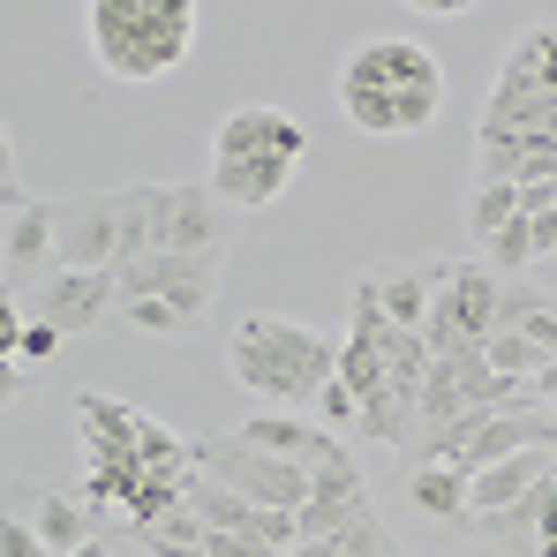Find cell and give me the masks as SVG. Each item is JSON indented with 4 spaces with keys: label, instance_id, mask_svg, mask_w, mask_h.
<instances>
[{
    "label": "cell",
    "instance_id": "obj_1",
    "mask_svg": "<svg viewBox=\"0 0 557 557\" xmlns=\"http://www.w3.org/2000/svg\"><path fill=\"white\" fill-rule=\"evenodd\" d=\"M226 370L264 407H317V392L339 376V339H324L294 317H272V309H249L226 339Z\"/></svg>",
    "mask_w": 557,
    "mask_h": 557
},
{
    "label": "cell",
    "instance_id": "obj_2",
    "mask_svg": "<svg viewBox=\"0 0 557 557\" xmlns=\"http://www.w3.org/2000/svg\"><path fill=\"white\" fill-rule=\"evenodd\" d=\"M84 38L113 84H151L196 53V8L188 0H98L84 8Z\"/></svg>",
    "mask_w": 557,
    "mask_h": 557
},
{
    "label": "cell",
    "instance_id": "obj_3",
    "mask_svg": "<svg viewBox=\"0 0 557 557\" xmlns=\"http://www.w3.org/2000/svg\"><path fill=\"white\" fill-rule=\"evenodd\" d=\"M196 467L219 474V482H234V490H242L249 505H264V512H301L309 490H317V467L257 453V445H242L234 430H226V437H196Z\"/></svg>",
    "mask_w": 557,
    "mask_h": 557
},
{
    "label": "cell",
    "instance_id": "obj_4",
    "mask_svg": "<svg viewBox=\"0 0 557 557\" xmlns=\"http://www.w3.org/2000/svg\"><path fill=\"white\" fill-rule=\"evenodd\" d=\"M497 294H505V272H490L482 257H467L453 264V278L437 286V309H430V355H445L453 339H482L490 347V332H497Z\"/></svg>",
    "mask_w": 557,
    "mask_h": 557
},
{
    "label": "cell",
    "instance_id": "obj_5",
    "mask_svg": "<svg viewBox=\"0 0 557 557\" xmlns=\"http://www.w3.org/2000/svg\"><path fill=\"white\" fill-rule=\"evenodd\" d=\"M219 264L226 257H151V264H121L113 278H121V301H166L188 324H203L219 301Z\"/></svg>",
    "mask_w": 557,
    "mask_h": 557
},
{
    "label": "cell",
    "instance_id": "obj_6",
    "mask_svg": "<svg viewBox=\"0 0 557 557\" xmlns=\"http://www.w3.org/2000/svg\"><path fill=\"white\" fill-rule=\"evenodd\" d=\"M370 512H376V505H370V482H362L355 453H332V460L317 467L309 505H301V543H347Z\"/></svg>",
    "mask_w": 557,
    "mask_h": 557
},
{
    "label": "cell",
    "instance_id": "obj_7",
    "mask_svg": "<svg viewBox=\"0 0 557 557\" xmlns=\"http://www.w3.org/2000/svg\"><path fill=\"white\" fill-rule=\"evenodd\" d=\"M339 84H347V91H445V69H437V53L414 46V38H370V46L347 53Z\"/></svg>",
    "mask_w": 557,
    "mask_h": 557
},
{
    "label": "cell",
    "instance_id": "obj_8",
    "mask_svg": "<svg viewBox=\"0 0 557 557\" xmlns=\"http://www.w3.org/2000/svg\"><path fill=\"white\" fill-rule=\"evenodd\" d=\"M0 264H8V286L38 278L46 264H61V203L46 196H23L8 182V234H0Z\"/></svg>",
    "mask_w": 557,
    "mask_h": 557
},
{
    "label": "cell",
    "instance_id": "obj_9",
    "mask_svg": "<svg viewBox=\"0 0 557 557\" xmlns=\"http://www.w3.org/2000/svg\"><path fill=\"white\" fill-rule=\"evenodd\" d=\"M76 437H84V460H91V467L144 474V414H136L128 399L84 392V399H76Z\"/></svg>",
    "mask_w": 557,
    "mask_h": 557
},
{
    "label": "cell",
    "instance_id": "obj_10",
    "mask_svg": "<svg viewBox=\"0 0 557 557\" xmlns=\"http://www.w3.org/2000/svg\"><path fill=\"white\" fill-rule=\"evenodd\" d=\"M121 264V196H69L61 203V272H113Z\"/></svg>",
    "mask_w": 557,
    "mask_h": 557
},
{
    "label": "cell",
    "instance_id": "obj_11",
    "mask_svg": "<svg viewBox=\"0 0 557 557\" xmlns=\"http://www.w3.org/2000/svg\"><path fill=\"white\" fill-rule=\"evenodd\" d=\"M113 196H121V264L166 257V242H174V182H136V188H113Z\"/></svg>",
    "mask_w": 557,
    "mask_h": 557
},
{
    "label": "cell",
    "instance_id": "obj_12",
    "mask_svg": "<svg viewBox=\"0 0 557 557\" xmlns=\"http://www.w3.org/2000/svg\"><path fill=\"white\" fill-rule=\"evenodd\" d=\"M294 166L301 159H286V151H257V159H211V196L226 203V211H264V203H278L286 196V182H294Z\"/></svg>",
    "mask_w": 557,
    "mask_h": 557
},
{
    "label": "cell",
    "instance_id": "obj_13",
    "mask_svg": "<svg viewBox=\"0 0 557 557\" xmlns=\"http://www.w3.org/2000/svg\"><path fill=\"white\" fill-rule=\"evenodd\" d=\"M257 151L301 159L309 136H301V121H286L278 106H234V113L219 121V136H211V159H257Z\"/></svg>",
    "mask_w": 557,
    "mask_h": 557
},
{
    "label": "cell",
    "instance_id": "obj_14",
    "mask_svg": "<svg viewBox=\"0 0 557 557\" xmlns=\"http://www.w3.org/2000/svg\"><path fill=\"white\" fill-rule=\"evenodd\" d=\"M106 317H121V278L113 272H53L46 278V324L98 332Z\"/></svg>",
    "mask_w": 557,
    "mask_h": 557
},
{
    "label": "cell",
    "instance_id": "obj_15",
    "mask_svg": "<svg viewBox=\"0 0 557 557\" xmlns=\"http://www.w3.org/2000/svg\"><path fill=\"white\" fill-rule=\"evenodd\" d=\"M339 106H347V121L362 136H422L437 121L445 91H347L339 84Z\"/></svg>",
    "mask_w": 557,
    "mask_h": 557
},
{
    "label": "cell",
    "instance_id": "obj_16",
    "mask_svg": "<svg viewBox=\"0 0 557 557\" xmlns=\"http://www.w3.org/2000/svg\"><path fill=\"white\" fill-rule=\"evenodd\" d=\"M234 437H242V445H257V453H278V460H301V467H324L332 453H339V437H332L324 422H309V414H278V407L249 414Z\"/></svg>",
    "mask_w": 557,
    "mask_h": 557
},
{
    "label": "cell",
    "instance_id": "obj_17",
    "mask_svg": "<svg viewBox=\"0 0 557 557\" xmlns=\"http://www.w3.org/2000/svg\"><path fill=\"white\" fill-rule=\"evenodd\" d=\"M445 278H453V257H430L414 272H370V286H376V301H384V317L399 332H430V309H437V286Z\"/></svg>",
    "mask_w": 557,
    "mask_h": 557
},
{
    "label": "cell",
    "instance_id": "obj_18",
    "mask_svg": "<svg viewBox=\"0 0 557 557\" xmlns=\"http://www.w3.org/2000/svg\"><path fill=\"white\" fill-rule=\"evenodd\" d=\"M219 196L211 182H174V242L166 257H226V226H219Z\"/></svg>",
    "mask_w": 557,
    "mask_h": 557
},
{
    "label": "cell",
    "instance_id": "obj_19",
    "mask_svg": "<svg viewBox=\"0 0 557 557\" xmlns=\"http://www.w3.org/2000/svg\"><path fill=\"white\" fill-rule=\"evenodd\" d=\"M407 505H414L422 520H453V528H467V520H474V467H460V460L414 467V474H407Z\"/></svg>",
    "mask_w": 557,
    "mask_h": 557
},
{
    "label": "cell",
    "instance_id": "obj_20",
    "mask_svg": "<svg viewBox=\"0 0 557 557\" xmlns=\"http://www.w3.org/2000/svg\"><path fill=\"white\" fill-rule=\"evenodd\" d=\"M30 528L46 535V550H53V557H69V550H84L91 535H106V520L91 512V497H84V490H53V497H38Z\"/></svg>",
    "mask_w": 557,
    "mask_h": 557
},
{
    "label": "cell",
    "instance_id": "obj_21",
    "mask_svg": "<svg viewBox=\"0 0 557 557\" xmlns=\"http://www.w3.org/2000/svg\"><path fill=\"white\" fill-rule=\"evenodd\" d=\"M414 422H422V407H414L407 392L376 384V392H362V422H355V437H362V445H384V453H407V445H414Z\"/></svg>",
    "mask_w": 557,
    "mask_h": 557
},
{
    "label": "cell",
    "instance_id": "obj_22",
    "mask_svg": "<svg viewBox=\"0 0 557 557\" xmlns=\"http://www.w3.org/2000/svg\"><path fill=\"white\" fill-rule=\"evenodd\" d=\"M188 512H196L211 535H249L264 505H249V497H242L234 482H219V474H196V490H188Z\"/></svg>",
    "mask_w": 557,
    "mask_h": 557
},
{
    "label": "cell",
    "instance_id": "obj_23",
    "mask_svg": "<svg viewBox=\"0 0 557 557\" xmlns=\"http://www.w3.org/2000/svg\"><path fill=\"white\" fill-rule=\"evenodd\" d=\"M482 543H497V550H520L535 557V543H543V490L535 497H520V505H505V512H482V520H467Z\"/></svg>",
    "mask_w": 557,
    "mask_h": 557
},
{
    "label": "cell",
    "instance_id": "obj_24",
    "mask_svg": "<svg viewBox=\"0 0 557 557\" xmlns=\"http://www.w3.org/2000/svg\"><path fill=\"white\" fill-rule=\"evenodd\" d=\"M512 219H520V182L467 188V234H474V242H497V234H505Z\"/></svg>",
    "mask_w": 557,
    "mask_h": 557
},
{
    "label": "cell",
    "instance_id": "obj_25",
    "mask_svg": "<svg viewBox=\"0 0 557 557\" xmlns=\"http://www.w3.org/2000/svg\"><path fill=\"white\" fill-rule=\"evenodd\" d=\"M482 264H490V272H505V278H520L528 264H535V219L520 211L497 242H482Z\"/></svg>",
    "mask_w": 557,
    "mask_h": 557
},
{
    "label": "cell",
    "instance_id": "obj_26",
    "mask_svg": "<svg viewBox=\"0 0 557 557\" xmlns=\"http://www.w3.org/2000/svg\"><path fill=\"white\" fill-rule=\"evenodd\" d=\"M121 324L144 332V339H182V332H196L182 309H166V301H121Z\"/></svg>",
    "mask_w": 557,
    "mask_h": 557
},
{
    "label": "cell",
    "instance_id": "obj_27",
    "mask_svg": "<svg viewBox=\"0 0 557 557\" xmlns=\"http://www.w3.org/2000/svg\"><path fill=\"white\" fill-rule=\"evenodd\" d=\"M61 339H69V332H61V324H46V317H38V324H23V339L8 347V370H46Z\"/></svg>",
    "mask_w": 557,
    "mask_h": 557
},
{
    "label": "cell",
    "instance_id": "obj_28",
    "mask_svg": "<svg viewBox=\"0 0 557 557\" xmlns=\"http://www.w3.org/2000/svg\"><path fill=\"white\" fill-rule=\"evenodd\" d=\"M317 422H324V430H355V422H362V392L332 376V384L317 392Z\"/></svg>",
    "mask_w": 557,
    "mask_h": 557
},
{
    "label": "cell",
    "instance_id": "obj_29",
    "mask_svg": "<svg viewBox=\"0 0 557 557\" xmlns=\"http://www.w3.org/2000/svg\"><path fill=\"white\" fill-rule=\"evenodd\" d=\"M0 557H53V550H46V535H38L30 520L8 512V520H0Z\"/></svg>",
    "mask_w": 557,
    "mask_h": 557
},
{
    "label": "cell",
    "instance_id": "obj_30",
    "mask_svg": "<svg viewBox=\"0 0 557 557\" xmlns=\"http://www.w3.org/2000/svg\"><path fill=\"white\" fill-rule=\"evenodd\" d=\"M520 53L535 61V76L557 91V30H528V38H520Z\"/></svg>",
    "mask_w": 557,
    "mask_h": 557
},
{
    "label": "cell",
    "instance_id": "obj_31",
    "mask_svg": "<svg viewBox=\"0 0 557 557\" xmlns=\"http://www.w3.org/2000/svg\"><path fill=\"white\" fill-rule=\"evenodd\" d=\"M535 557H557V474L543 482V543H535Z\"/></svg>",
    "mask_w": 557,
    "mask_h": 557
},
{
    "label": "cell",
    "instance_id": "obj_32",
    "mask_svg": "<svg viewBox=\"0 0 557 557\" xmlns=\"http://www.w3.org/2000/svg\"><path fill=\"white\" fill-rule=\"evenodd\" d=\"M535 399H543V407H550V414H557V362H550V370H543V376H535Z\"/></svg>",
    "mask_w": 557,
    "mask_h": 557
},
{
    "label": "cell",
    "instance_id": "obj_33",
    "mask_svg": "<svg viewBox=\"0 0 557 557\" xmlns=\"http://www.w3.org/2000/svg\"><path fill=\"white\" fill-rule=\"evenodd\" d=\"M69 557H121V550H113V535H91L84 550H69Z\"/></svg>",
    "mask_w": 557,
    "mask_h": 557
},
{
    "label": "cell",
    "instance_id": "obj_34",
    "mask_svg": "<svg viewBox=\"0 0 557 557\" xmlns=\"http://www.w3.org/2000/svg\"><path fill=\"white\" fill-rule=\"evenodd\" d=\"M286 557H339V543H301V550H286Z\"/></svg>",
    "mask_w": 557,
    "mask_h": 557
},
{
    "label": "cell",
    "instance_id": "obj_35",
    "mask_svg": "<svg viewBox=\"0 0 557 557\" xmlns=\"http://www.w3.org/2000/svg\"><path fill=\"white\" fill-rule=\"evenodd\" d=\"M121 557H151V550H144V543H128V550H121Z\"/></svg>",
    "mask_w": 557,
    "mask_h": 557
},
{
    "label": "cell",
    "instance_id": "obj_36",
    "mask_svg": "<svg viewBox=\"0 0 557 557\" xmlns=\"http://www.w3.org/2000/svg\"><path fill=\"white\" fill-rule=\"evenodd\" d=\"M392 557H414V550H392Z\"/></svg>",
    "mask_w": 557,
    "mask_h": 557
}]
</instances>
